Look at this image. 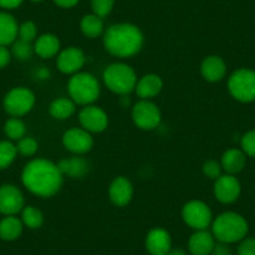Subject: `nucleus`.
Returning a JSON list of instances; mask_svg holds the SVG:
<instances>
[{"label": "nucleus", "instance_id": "obj_1", "mask_svg": "<svg viewBox=\"0 0 255 255\" xmlns=\"http://www.w3.org/2000/svg\"><path fill=\"white\" fill-rule=\"evenodd\" d=\"M21 181L31 194L50 198L61 189L64 175L59 170L58 164L48 159H34L24 166Z\"/></svg>", "mask_w": 255, "mask_h": 255}, {"label": "nucleus", "instance_id": "obj_2", "mask_svg": "<svg viewBox=\"0 0 255 255\" xmlns=\"http://www.w3.org/2000/svg\"><path fill=\"white\" fill-rule=\"evenodd\" d=\"M105 50L118 58H130L141 50L144 35L136 25L119 23L110 25L103 34Z\"/></svg>", "mask_w": 255, "mask_h": 255}, {"label": "nucleus", "instance_id": "obj_3", "mask_svg": "<svg viewBox=\"0 0 255 255\" xmlns=\"http://www.w3.org/2000/svg\"><path fill=\"white\" fill-rule=\"evenodd\" d=\"M248 223L240 214L227 212L215 218L212 223V234L220 243H237L245 238Z\"/></svg>", "mask_w": 255, "mask_h": 255}, {"label": "nucleus", "instance_id": "obj_4", "mask_svg": "<svg viewBox=\"0 0 255 255\" xmlns=\"http://www.w3.org/2000/svg\"><path fill=\"white\" fill-rule=\"evenodd\" d=\"M103 79L108 89L119 95H128L135 92L138 83L135 70L124 63L110 64L103 73Z\"/></svg>", "mask_w": 255, "mask_h": 255}, {"label": "nucleus", "instance_id": "obj_5", "mask_svg": "<svg viewBox=\"0 0 255 255\" xmlns=\"http://www.w3.org/2000/svg\"><path fill=\"white\" fill-rule=\"evenodd\" d=\"M69 97L75 104L92 105L100 95V84L89 73H77L68 83Z\"/></svg>", "mask_w": 255, "mask_h": 255}, {"label": "nucleus", "instance_id": "obj_6", "mask_svg": "<svg viewBox=\"0 0 255 255\" xmlns=\"http://www.w3.org/2000/svg\"><path fill=\"white\" fill-rule=\"evenodd\" d=\"M228 89L235 100L250 103L255 100V72L250 69H239L230 75Z\"/></svg>", "mask_w": 255, "mask_h": 255}, {"label": "nucleus", "instance_id": "obj_7", "mask_svg": "<svg viewBox=\"0 0 255 255\" xmlns=\"http://www.w3.org/2000/svg\"><path fill=\"white\" fill-rule=\"evenodd\" d=\"M35 105V95L25 87H16L9 90L3 100V108L11 118H20L28 114Z\"/></svg>", "mask_w": 255, "mask_h": 255}, {"label": "nucleus", "instance_id": "obj_8", "mask_svg": "<svg viewBox=\"0 0 255 255\" xmlns=\"http://www.w3.org/2000/svg\"><path fill=\"white\" fill-rule=\"evenodd\" d=\"M181 218L194 230H205L213 223V213L202 200H190L181 209Z\"/></svg>", "mask_w": 255, "mask_h": 255}, {"label": "nucleus", "instance_id": "obj_9", "mask_svg": "<svg viewBox=\"0 0 255 255\" xmlns=\"http://www.w3.org/2000/svg\"><path fill=\"white\" fill-rule=\"evenodd\" d=\"M131 118L138 128L143 130H153L160 124L161 113L158 105L153 102L141 99L133 107Z\"/></svg>", "mask_w": 255, "mask_h": 255}, {"label": "nucleus", "instance_id": "obj_10", "mask_svg": "<svg viewBox=\"0 0 255 255\" xmlns=\"http://www.w3.org/2000/svg\"><path fill=\"white\" fill-rule=\"evenodd\" d=\"M24 195L18 186L3 184L0 186V213L3 215H15L25 207Z\"/></svg>", "mask_w": 255, "mask_h": 255}, {"label": "nucleus", "instance_id": "obj_11", "mask_svg": "<svg viewBox=\"0 0 255 255\" xmlns=\"http://www.w3.org/2000/svg\"><path fill=\"white\" fill-rule=\"evenodd\" d=\"M79 122L83 129L89 133H102L108 128V114L97 105H85L79 113Z\"/></svg>", "mask_w": 255, "mask_h": 255}, {"label": "nucleus", "instance_id": "obj_12", "mask_svg": "<svg viewBox=\"0 0 255 255\" xmlns=\"http://www.w3.org/2000/svg\"><path fill=\"white\" fill-rule=\"evenodd\" d=\"M63 145L73 154H85L92 150L94 145L92 135L83 128H72L63 135Z\"/></svg>", "mask_w": 255, "mask_h": 255}, {"label": "nucleus", "instance_id": "obj_13", "mask_svg": "<svg viewBox=\"0 0 255 255\" xmlns=\"http://www.w3.org/2000/svg\"><path fill=\"white\" fill-rule=\"evenodd\" d=\"M240 186L239 180L232 174H225L220 175L219 178L215 179L214 183V197L217 198L218 202L223 204H232L239 198Z\"/></svg>", "mask_w": 255, "mask_h": 255}, {"label": "nucleus", "instance_id": "obj_14", "mask_svg": "<svg viewBox=\"0 0 255 255\" xmlns=\"http://www.w3.org/2000/svg\"><path fill=\"white\" fill-rule=\"evenodd\" d=\"M85 54L77 46H69L58 54L56 67L63 74H77L84 67Z\"/></svg>", "mask_w": 255, "mask_h": 255}, {"label": "nucleus", "instance_id": "obj_15", "mask_svg": "<svg viewBox=\"0 0 255 255\" xmlns=\"http://www.w3.org/2000/svg\"><path fill=\"white\" fill-rule=\"evenodd\" d=\"M134 195V186L125 176H117L109 186V199L115 207L122 208L131 202Z\"/></svg>", "mask_w": 255, "mask_h": 255}, {"label": "nucleus", "instance_id": "obj_16", "mask_svg": "<svg viewBox=\"0 0 255 255\" xmlns=\"http://www.w3.org/2000/svg\"><path fill=\"white\" fill-rule=\"evenodd\" d=\"M145 247L150 255H166L171 249L170 234L163 228L151 229L146 235Z\"/></svg>", "mask_w": 255, "mask_h": 255}, {"label": "nucleus", "instance_id": "obj_17", "mask_svg": "<svg viewBox=\"0 0 255 255\" xmlns=\"http://www.w3.org/2000/svg\"><path fill=\"white\" fill-rule=\"evenodd\" d=\"M200 73L207 82L217 83L225 77L227 65L220 56L209 55L203 60L200 65Z\"/></svg>", "mask_w": 255, "mask_h": 255}, {"label": "nucleus", "instance_id": "obj_18", "mask_svg": "<svg viewBox=\"0 0 255 255\" xmlns=\"http://www.w3.org/2000/svg\"><path fill=\"white\" fill-rule=\"evenodd\" d=\"M188 247L193 255H209L215 247V238L207 229L197 230L189 239Z\"/></svg>", "mask_w": 255, "mask_h": 255}, {"label": "nucleus", "instance_id": "obj_19", "mask_svg": "<svg viewBox=\"0 0 255 255\" xmlns=\"http://www.w3.org/2000/svg\"><path fill=\"white\" fill-rule=\"evenodd\" d=\"M163 89V80L156 74H146L138 80L135 93L140 99L150 100L160 94Z\"/></svg>", "mask_w": 255, "mask_h": 255}, {"label": "nucleus", "instance_id": "obj_20", "mask_svg": "<svg viewBox=\"0 0 255 255\" xmlns=\"http://www.w3.org/2000/svg\"><path fill=\"white\" fill-rule=\"evenodd\" d=\"M58 168L63 175H67L72 179H82L88 174L90 165L84 158L72 156V158L61 159L58 163Z\"/></svg>", "mask_w": 255, "mask_h": 255}, {"label": "nucleus", "instance_id": "obj_21", "mask_svg": "<svg viewBox=\"0 0 255 255\" xmlns=\"http://www.w3.org/2000/svg\"><path fill=\"white\" fill-rule=\"evenodd\" d=\"M60 51V40L54 34H43L34 44V53L43 59H50Z\"/></svg>", "mask_w": 255, "mask_h": 255}, {"label": "nucleus", "instance_id": "obj_22", "mask_svg": "<svg viewBox=\"0 0 255 255\" xmlns=\"http://www.w3.org/2000/svg\"><path fill=\"white\" fill-rule=\"evenodd\" d=\"M19 25L11 14L0 11V45H11L18 39Z\"/></svg>", "mask_w": 255, "mask_h": 255}, {"label": "nucleus", "instance_id": "obj_23", "mask_svg": "<svg viewBox=\"0 0 255 255\" xmlns=\"http://www.w3.org/2000/svg\"><path fill=\"white\" fill-rule=\"evenodd\" d=\"M245 161H247V158H245L244 151L238 150V149H229L223 154L220 165H222L223 170L234 175L244 169Z\"/></svg>", "mask_w": 255, "mask_h": 255}, {"label": "nucleus", "instance_id": "obj_24", "mask_svg": "<svg viewBox=\"0 0 255 255\" xmlns=\"http://www.w3.org/2000/svg\"><path fill=\"white\" fill-rule=\"evenodd\" d=\"M24 224L15 215H6L0 220V239L5 242L16 240L23 233Z\"/></svg>", "mask_w": 255, "mask_h": 255}, {"label": "nucleus", "instance_id": "obj_25", "mask_svg": "<svg viewBox=\"0 0 255 255\" xmlns=\"http://www.w3.org/2000/svg\"><path fill=\"white\" fill-rule=\"evenodd\" d=\"M80 30L89 39H95L103 35L105 31L103 19L95 14H88V15L83 16L82 21H80Z\"/></svg>", "mask_w": 255, "mask_h": 255}, {"label": "nucleus", "instance_id": "obj_26", "mask_svg": "<svg viewBox=\"0 0 255 255\" xmlns=\"http://www.w3.org/2000/svg\"><path fill=\"white\" fill-rule=\"evenodd\" d=\"M75 103L70 98H58L49 107V113L58 120L68 119L75 113Z\"/></svg>", "mask_w": 255, "mask_h": 255}, {"label": "nucleus", "instance_id": "obj_27", "mask_svg": "<svg viewBox=\"0 0 255 255\" xmlns=\"http://www.w3.org/2000/svg\"><path fill=\"white\" fill-rule=\"evenodd\" d=\"M20 219L23 224L28 227L29 229H39L44 223V215L38 208L28 205V207H24V209L21 210Z\"/></svg>", "mask_w": 255, "mask_h": 255}, {"label": "nucleus", "instance_id": "obj_28", "mask_svg": "<svg viewBox=\"0 0 255 255\" xmlns=\"http://www.w3.org/2000/svg\"><path fill=\"white\" fill-rule=\"evenodd\" d=\"M4 133L10 140L18 141L25 136L26 127L19 118H10L4 124Z\"/></svg>", "mask_w": 255, "mask_h": 255}, {"label": "nucleus", "instance_id": "obj_29", "mask_svg": "<svg viewBox=\"0 0 255 255\" xmlns=\"http://www.w3.org/2000/svg\"><path fill=\"white\" fill-rule=\"evenodd\" d=\"M16 154V145H14L10 140L0 141V170L9 168L15 160Z\"/></svg>", "mask_w": 255, "mask_h": 255}, {"label": "nucleus", "instance_id": "obj_30", "mask_svg": "<svg viewBox=\"0 0 255 255\" xmlns=\"http://www.w3.org/2000/svg\"><path fill=\"white\" fill-rule=\"evenodd\" d=\"M34 53V46H31V43L28 41L20 40L16 39L13 44H11V55L18 60H28L31 58Z\"/></svg>", "mask_w": 255, "mask_h": 255}, {"label": "nucleus", "instance_id": "obj_31", "mask_svg": "<svg viewBox=\"0 0 255 255\" xmlns=\"http://www.w3.org/2000/svg\"><path fill=\"white\" fill-rule=\"evenodd\" d=\"M36 35H38V28L33 21H24L19 25L18 38L20 40L31 43V41L36 40Z\"/></svg>", "mask_w": 255, "mask_h": 255}, {"label": "nucleus", "instance_id": "obj_32", "mask_svg": "<svg viewBox=\"0 0 255 255\" xmlns=\"http://www.w3.org/2000/svg\"><path fill=\"white\" fill-rule=\"evenodd\" d=\"M16 150L23 156H31L38 150V141L30 136H24L16 144Z\"/></svg>", "mask_w": 255, "mask_h": 255}, {"label": "nucleus", "instance_id": "obj_33", "mask_svg": "<svg viewBox=\"0 0 255 255\" xmlns=\"http://www.w3.org/2000/svg\"><path fill=\"white\" fill-rule=\"evenodd\" d=\"M114 3L115 0H92L93 14L100 16L102 19L105 18L112 13Z\"/></svg>", "mask_w": 255, "mask_h": 255}, {"label": "nucleus", "instance_id": "obj_34", "mask_svg": "<svg viewBox=\"0 0 255 255\" xmlns=\"http://www.w3.org/2000/svg\"><path fill=\"white\" fill-rule=\"evenodd\" d=\"M222 165L217 160H207L203 164V173L209 179H218L222 175Z\"/></svg>", "mask_w": 255, "mask_h": 255}, {"label": "nucleus", "instance_id": "obj_35", "mask_svg": "<svg viewBox=\"0 0 255 255\" xmlns=\"http://www.w3.org/2000/svg\"><path fill=\"white\" fill-rule=\"evenodd\" d=\"M242 148L247 155L255 158V130L244 134L242 138Z\"/></svg>", "mask_w": 255, "mask_h": 255}, {"label": "nucleus", "instance_id": "obj_36", "mask_svg": "<svg viewBox=\"0 0 255 255\" xmlns=\"http://www.w3.org/2000/svg\"><path fill=\"white\" fill-rule=\"evenodd\" d=\"M238 255H255V238L243 239L238 248Z\"/></svg>", "mask_w": 255, "mask_h": 255}, {"label": "nucleus", "instance_id": "obj_37", "mask_svg": "<svg viewBox=\"0 0 255 255\" xmlns=\"http://www.w3.org/2000/svg\"><path fill=\"white\" fill-rule=\"evenodd\" d=\"M11 60V51L8 46L0 45V69H4Z\"/></svg>", "mask_w": 255, "mask_h": 255}, {"label": "nucleus", "instance_id": "obj_38", "mask_svg": "<svg viewBox=\"0 0 255 255\" xmlns=\"http://www.w3.org/2000/svg\"><path fill=\"white\" fill-rule=\"evenodd\" d=\"M24 0H0V8L6 9V10H13L19 8L23 4Z\"/></svg>", "mask_w": 255, "mask_h": 255}, {"label": "nucleus", "instance_id": "obj_39", "mask_svg": "<svg viewBox=\"0 0 255 255\" xmlns=\"http://www.w3.org/2000/svg\"><path fill=\"white\" fill-rule=\"evenodd\" d=\"M230 254L229 253V249H228V247L225 245V243H220L219 244H215L214 249H213L212 252V255H228Z\"/></svg>", "mask_w": 255, "mask_h": 255}, {"label": "nucleus", "instance_id": "obj_40", "mask_svg": "<svg viewBox=\"0 0 255 255\" xmlns=\"http://www.w3.org/2000/svg\"><path fill=\"white\" fill-rule=\"evenodd\" d=\"M79 1L80 0H54V3H55L56 5L60 6V8H65V9L73 8V6L77 5Z\"/></svg>", "mask_w": 255, "mask_h": 255}, {"label": "nucleus", "instance_id": "obj_41", "mask_svg": "<svg viewBox=\"0 0 255 255\" xmlns=\"http://www.w3.org/2000/svg\"><path fill=\"white\" fill-rule=\"evenodd\" d=\"M166 255H186V253L184 252L183 249H174V250L170 249Z\"/></svg>", "mask_w": 255, "mask_h": 255}, {"label": "nucleus", "instance_id": "obj_42", "mask_svg": "<svg viewBox=\"0 0 255 255\" xmlns=\"http://www.w3.org/2000/svg\"><path fill=\"white\" fill-rule=\"evenodd\" d=\"M30 1H33V3H40L43 0H30Z\"/></svg>", "mask_w": 255, "mask_h": 255}, {"label": "nucleus", "instance_id": "obj_43", "mask_svg": "<svg viewBox=\"0 0 255 255\" xmlns=\"http://www.w3.org/2000/svg\"><path fill=\"white\" fill-rule=\"evenodd\" d=\"M228 255H232V254H228Z\"/></svg>", "mask_w": 255, "mask_h": 255}]
</instances>
